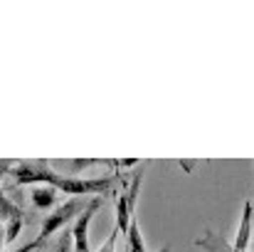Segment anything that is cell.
Instances as JSON below:
<instances>
[{
    "mask_svg": "<svg viewBox=\"0 0 254 252\" xmlns=\"http://www.w3.org/2000/svg\"><path fill=\"white\" fill-rule=\"evenodd\" d=\"M252 203H254V195H252Z\"/></svg>",
    "mask_w": 254,
    "mask_h": 252,
    "instance_id": "obj_14",
    "label": "cell"
},
{
    "mask_svg": "<svg viewBox=\"0 0 254 252\" xmlns=\"http://www.w3.org/2000/svg\"><path fill=\"white\" fill-rule=\"evenodd\" d=\"M86 205L89 203H84L82 198H72V200H67L64 205H60V208H55L45 220H42V230H40V235H37V240H47V238H52L57 230H62L72 218H79L82 213L86 210Z\"/></svg>",
    "mask_w": 254,
    "mask_h": 252,
    "instance_id": "obj_1",
    "label": "cell"
},
{
    "mask_svg": "<svg viewBox=\"0 0 254 252\" xmlns=\"http://www.w3.org/2000/svg\"><path fill=\"white\" fill-rule=\"evenodd\" d=\"M5 245H7V240H5V228L0 225V250H2Z\"/></svg>",
    "mask_w": 254,
    "mask_h": 252,
    "instance_id": "obj_11",
    "label": "cell"
},
{
    "mask_svg": "<svg viewBox=\"0 0 254 252\" xmlns=\"http://www.w3.org/2000/svg\"><path fill=\"white\" fill-rule=\"evenodd\" d=\"M119 235H121V233H119V228L114 225V230H111V235L106 238V243H104V245H101V248H99V250H96V252H114V250H116V238H119Z\"/></svg>",
    "mask_w": 254,
    "mask_h": 252,
    "instance_id": "obj_8",
    "label": "cell"
},
{
    "mask_svg": "<svg viewBox=\"0 0 254 252\" xmlns=\"http://www.w3.org/2000/svg\"><path fill=\"white\" fill-rule=\"evenodd\" d=\"M32 205L35 208H52L57 200V188L55 185H32Z\"/></svg>",
    "mask_w": 254,
    "mask_h": 252,
    "instance_id": "obj_4",
    "label": "cell"
},
{
    "mask_svg": "<svg viewBox=\"0 0 254 252\" xmlns=\"http://www.w3.org/2000/svg\"><path fill=\"white\" fill-rule=\"evenodd\" d=\"M158 252H170V245H166V248H163V250H158Z\"/></svg>",
    "mask_w": 254,
    "mask_h": 252,
    "instance_id": "obj_12",
    "label": "cell"
},
{
    "mask_svg": "<svg viewBox=\"0 0 254 252\" xmlns=\"http://www.w3.org/2000/svg\"><path fill=\"white\" fill-rule=\"evenodd\" d=\"M22 223H25V213H22V210H17V213L7 220V225H5V240H7V245L15 243V238H17L20 230H22Z\"/></svg>",
    "mask_w": 254,
    "mask_h": 252,
    "instance_id": "obj_6",
    "label": "cell"
},
{
    "mask_svg": "<svg viewBox=\"0 0 254 252\" xmlns=\"http://www.w3.org/2000/svg\"><path fill=\"white\" fill-rule=\"evenodd\" d=\"M126 252H148L136 215H133V220H131V225H128V233H126Z\"/></svg>",
    "mask_w": 254,
    "mask_h": 252,
    "instance_id": "obj_5",
    "label": "cell"
},
{
    "mask_svg": "<svg viewBox=\"0 0 254 252\" xmlns=\"http://www.w3.org/2000/svg\"><path fill=\"white\" fill-rule=\"evenodd\" d=\"M99 208H101V198H91L86 210L77 218V223L72 228V240H74V250L77 252H91V248H89V223H91V218Z\"/></svg>",
    "mask_w": 254,
    "mask_h": 252,
    "instance_id": "obj_2",
    "label": "cell"
},
{
    "mask_svg": "<svg viewBox=\"0 0 254 252\" xmlns=\"http://www.w3.org/2000/svg\"><path fill=\"white\" fill-rule=\"evenodd\" d=\"M250 248H252V252H254V238H252V245H250Z\"/></svg>",
    "mask_w": 254,
    "mask_h": 252,
    "instance_id": "obj_13",
    "label": "cell"
},
{
    "mask_svg": "<svg viewBox=\"0 0 254 252\" xmlns=\"http://www.w3.org/2000/svg\"><path fill=\"white\" fill-rule=\"evenodd\" d=\"M72 248H74V240H72V233H67V235L60 240V245H57L55 252H72Z\"/></svg>",
    "mask_w": 254,
    "mask_h": 252,
    "instance_id": "obj_9",
    "label": "cell"
},
{
    "mask_svg": "<svg viewBox=\"0 0 254 252\" xmlns=\"http://www.w3.org/2000/svg\"><path fill=\"white\" fill-rule=\"evenodd\" d=\"M17 210H22V208H20L12 198H7V193H2V190H0V223H7Z\"/></svg>",
    "mask_w": 254,
    "mask_h": 252,
    "instance_id": "obj_7",
    "label": "cell"
},
{
    "mask_svg": "<svg viewBox=\"0 0 254 252\" xmlns=\"http://www.w3.org/2000/svg\"><path fill=\"white\" fill-rule=\"evenodd\" d=\"M252 218H254V203L252 198H247L245 208H242L240 228H237V235H235V243H232V248L237 252H247V248L252 245Z\"/></svg>",
    "mask_w": 254,
    "mask_h": 252,
    "instance_id": "obj_3",
    "label": "cell"
},
{
    "mask_svg": "<svg viewBox=\"0 0 254 252\" xmlns=\"http://www.w3.org/2000/svg\"><path fill=\"white\" fill-rule=\"evenodd\" d=\"M12 168H15V161H10V159H0V180H2Z\"/></svg>",
    "mask_w": 254,
    "mask_h": 252,
    "instance_id": "obj_10",
    "label": "cell"
}]
</instances>
